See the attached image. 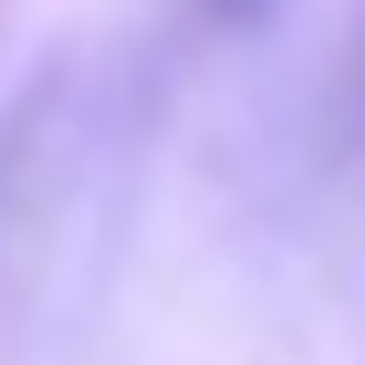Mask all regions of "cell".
Returning <instances> with one entry per match:
<instances>
[{
	"instance_id": "6da1fadb",
	"label": "cell",
	"mask_w": 365,
	"mask_h": 365,
	"mask_svg": "<svg viewBox=\"0 0 365 365\" xmlns=\"http://www.w3.org/2000/svg\"><path fill=\"white\" fill-rule=\"evenodd\" d=\"M209 11H220V21H261L272 0H209Z\"/></svg>"
}]
</instances>
